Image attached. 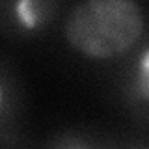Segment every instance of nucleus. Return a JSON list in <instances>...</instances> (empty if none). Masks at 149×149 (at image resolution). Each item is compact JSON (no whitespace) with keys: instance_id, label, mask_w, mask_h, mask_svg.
<instances>
[{"instance_id":"obj_5","label":"nucleus","mask_w":149,"mask_h":149,"mask_svg":"<svg viewBox=\"0 0 149 149\" xmlns=\"http://www.w3.org/2000/svg\"><path fill=\"white\" fill-rule=\"evenodd\" d=\"M39 149H121V142L93 127H67L49 136Z\"/></svg>"},{"instance_id":"obj_6","label":"nucleus","mask_w":149,"mask_h":149,"mask_svg":"<svg viewBox=\"0 0 149 149\" xmlns=\"http://www.w3.org/2000/svg\"><path fill=\"white\" fill-rule=\"evenodd\" d=\"M121 149H149V136L130 134L125 140H121Z\"/></svg>"},{"instance_id":"obj_3","label":"nucleus","mask_w":149,"mask_h":149,"mask_svg":"<svg viewBox=\"0 0 149 149\" xmlns=\"http://www.w3.org/2000/svg\"><path fill=\"white\" fill-rule=\"evenodd\" d=\"M62 13L54 0H6L0 6V24L6 36L34 39L47 34Z\"/></svg>"},{"instance_id":"obj_2","label":"nucleus","mask_w":149,"mask_h":149,"mask_svg":"<svg viewBox=\"0 0 149 149\" xmlns=\"http://www.w3.org/2000/svg\"><path fill=\"white\" fill-rule=\"evenodd\" d=\"M116 91L129 119L138 129L149 130V34L123 58Z\"/></svg>"},{"instance_id":"obj_4","label":"nucleus","mask_w":149,"mask_h":149,"mask_svg":"<svg viewBox=\"0 0 149 149\" xmlns=\"http://www.w3.org/2000/svg\"><path fill=\"white\" fill-rule=\"evenodd\" d=\"M22 88L17 73L8 62L0 69V142L2 149H22Z\"/></svg>"},{"instance_id":"obj_1","label":"nucleus","mask_w":149,"mask_h":149,"mask_svg":"<svg viewBox=\"0 0 149 149\" xmlns=\"http://www.w3.org/2000/svg\"><path fill=\"white\" fill-rule=\"evenodd\" d=\"M146 13L132 0H86L65 13L63 37L74 52L95 62L123 60L147 36Z\"/></svg>"}]
</instances>
